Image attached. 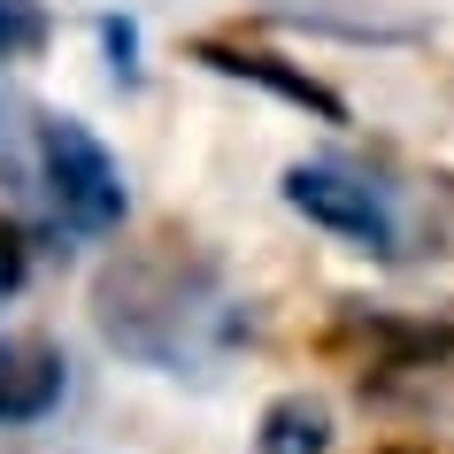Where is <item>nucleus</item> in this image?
Instances as JSON below:
<instances>
[{"label":"nucleus","instance_id":"1a4fd4ad","mask_svg":"<svg viewBox=\"0 0 454 454\" xmlns=\"http://www.w3.org/2000/svg\"><path fill=\"white\" fill-rule=\"evenodd\" d=\"M24 278H31V247H24V231H16L8 215H0V301L24 286Z\"/></svg>","mask_w":454,"mask_h":454},{"label":"nucleus","instance_id":"6e6552de","mask_svg":"<svg viewBox=\"0 0 454 454\" xmlns=\"http://www.w3.org/2000/svg\"><path fill=\"white\" fill-rule=\"evenodd\" d=\"M100 47H108V77L139 85V24L131 16H100Z\"/></svg>","mask_w":454,"mask_h":454},{"label":"nucleus","instance_id":"7ed1b4c3","mask_svg":"<svg viewBox=\"0 0 454 454\" xmlns=\"http://www.w3.org/2000/svg\"><path fill=\"white\" fill-rule=\"evenodd\" d=\"M286 192V208L316 231H332V239L362 247V254H401V208H393V185L370 177L355 162H332V154H316V162H293L278 177Z\"/></svg>","mask_w":454,"mask_h":454},{"label":"nucleus","instance_id":"f03ea898","mask_svg":"<svg viewBox=\"0 0 454 454\" xmlns=\"http://www.w3.org/2000/svg\"><path fill=\"white\" fill-rule=\"evenodd\" d=\"M31 185L47 192V208L77 239H108L131 208L116 154L85 131L77 116H31Z\"/></svg>","mask_w":454,"mask_h":454},{"label":"nucleus","instance_id":"0eeeda50","mask_svg":"<svg viewBox=\"0 0 454 454\" xmlns=\"http://www.w3.org/2000/svg\"><path fill=\"white\" fill-rule=\"evenodd\" d=\"M47 47V8L39 0H0V62H31Z\"/></svg>","mask_w":454,"mask_h":454},{"label":"nucleus","instance_id":"39448f33","mask_svg":"<svg viewBox=\"0 0 454 454\" xmlns=\"http://www.w3.org/2000/svg\"><path fill=\"white\" fill-rule=\"evenodd\" d=\"M62 393H70L62 347H47V339H8L0 347V431L47 424L54 408H62Z\"/></svg>","mask_w":454,"mask_h":454},{"label":"nucleus","instance_id":"423d86ee","mask_svg":"<svg viewBox=\"0 0 454 454\" xmlns=\"http://www.w3.org/2000/svg\"><path fill=\"white\" fill-rule=\"evenodd\" d=\"M254 454H332V408L309 393H278L254 424Z\"/></svg>","mask_w":454,"mask_h":454},{"label":"nucleus","instance_id":"20e7f679","mask_svg":"<svg viewBox=\"0 0 454 454\" xmlns=\"http://www.w3.org/2000/svg\"><path fill=\"white\" fill-rule=\"evenodd\" d=\"M200 62L223 77H239V85H262L270 100H286V108H301V116L316 123H347V100L324 85L316 70H301V62H286V54L270 47H239V39H200Z\"/></svg>","mask_w":454,"mask_h":454},{"label":"nucleus","instance_id":"f257e3e1","mask_svg":"<svg viewBox=\"0 0 454 454\" xmlns=\"http://www.w3.org/2000/svg\"><path fill=\"white\" fill-rule=\"evenodd\" d=\"M93 324L123 362L162 378H208L247 339V301L231 293L223 262L200 247L154 239L131 247L93 278Z\"/></svg>","mask_w":454,"mask_h":454}]
</instances>
